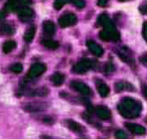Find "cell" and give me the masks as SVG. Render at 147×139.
<instances>
[{"mask_svg":"<svg viewBox=\"0 0 147 139\" xmlns=\"http://www.w3.org/2000/svg\"><path fill=\"white\" fill-rule=\"evenodd\" d=\"M142 106L141 103L137 100L129 97H125L122 99L121 103L118 105V111L124 118H136L140 115Z\"/></svg>","mask_w":147,"mask_h":139,"instance_id":"obj_1","label":"cell"},{"mask_svg":"<svg viewBox=\"0 0 147 139\" xmlns=\"http://www.w3.org/2000/svg\"><path fill=\"white\" fill-rule=\"evenodd\" d=\"M98 24L104 27V30H106L107 32L110 34L111 40L117 41L120 39V33L117 31L114 23L112 22V20L109 18L107 14H101L100 16H99Z\"/></svg>","mask_w":147,"mask_h":139,"instance_id":"obj_2","label":"cell"},{"mask_svg":"<svg viewBox=\"0 0 147 139\" xmlns=\"http://www.w3.org/2000/svg\"><path fill=\"white\" fill-rule=\"evenodd\" d=\"M94 65H95V63L92 59H83L75 65V67H74V72L77 73V74H84L87 71L92 69Z\"/></svg>","mask_w":147,"mask_h":139,"instance_id":"obj_3","label":"cell"},{"mask_svg":"<svg viewBox=\"0 0 147 139\" xmlns=\"http://www.w3.org/2000/svg\"><path fill=\"white\" fill-rule=\"evenodd\" d=\"M77 16L71 12H67L63 14L59 18V24L61 27L65 28V27H69L71 25H75L77 23Z\"/></svg>","mask_w":147,"mask_h":139,"instance_id":"obj_4","label":"cell"},{"mask_svg":"<svg viewBox=\"0 0 147 139\" xmlns=\"http://www.w3.org/2000/svg\"><path fill=\"white\" fill-rule=\"evenodd\" d=\"M30 2V0H8L5 4V11L11 12V11L19 10L22 7H25L26 4Z\"/></svg>","mask_w":147,"mask_h":139,"instance_id":"obj_5","label":"cell"},{"mask_svg":"<svg viewBox=\"0 0 147 139\" xmlns=\"http://www.w3.org/2000/svg\"><path fill=\"white\" fill-rule=\"evenodd\" d=\"M45 70H47V67H45V65H43V63H34V65H31L30 69H29L28 73H27V77H28L29 79L37 78V77L42 75L43 73L45 72Z\"/></svg>","mask_w":147,"mask_h":139,"instance_id":"obj_6","label":"cell"},{"mask_svg":"<svg viewBox=\"0 0 147 139\" xmlns=\"http://www.w3.org/2000/svg\"><path fill=\"white\" fill-rule=\"evenodd\" d=\"M49 107V104L42 102H34V103H28L24 105L23 109L26 112H37V111H42Z\"/></svg>","mask_w":147,"mask_h":139,"instance_id":"obj_7","label":"cell"},{"mask_svg":"<svg viewBox=\"0 0 147 139\" xmlns=\"http://www.w3.org/2000/svg\"><path fill=\"white\" fill-rule=\"evenodd\" d=\"M18 17L21 21H29L34 17V11L30 7H22L18 10Z\"/></svg>","mask_w":147,"mask_h":139,"instance_id":"obj_8","label":"cell"},{"mask_svg":"<svg viewBox=\"0 0 147 139\" xmlns=\"http://www.w3.org/2000/svg\"><path fill=\"white\" fill-rule=\"evenodd\" d=\"M71 88L75 89L77 92L81 93V94L85 95V96H88V95L91 94L90 88L83 82H80V81H74V82L71 83Z\"/></svg>","mask_w":147,"mask_h":139,"instance_id":"obj_9","label":"cell"},{"mask_svg":"<svg viewBox=\"0 0 147 139\" xmlns=\"http://www.w3.org/2000/svg\"><path fill=\"white\" fill-rule=\"evenodd\" d=\"M125 125L129 131H131L136 135H144L146 133V129L141 125L135 124V123H126Z\"/></svg>","mask_w":147,"mask_h":139,"instance_id":"obj_10","label":"cell"},{"mask_svg":"<svg viewBox=\"0 0 147 139\" xmlns=\"http://www.w3.org/2000/svg\"><path fill=\"white\" fill-rule=\"evenodd\" d=\"M87 45H88V47L91 51V53H92L93 55H96V57H101V55H103V53H104V51H103L102 47H101L98 43H96L93 40L87 41Z\"/></svg>","mask_w":147,"mask_h":139,"instance_id":"obj_11","label":"cell"},{"mask_svg":"<svg viewBox=\"0 0 147 139\" xmlns=\"http://www.w3.org/2000/svg\"><path fill=\"white\" fill-rule=\"evenodd\" d=\"M96 112L99 118L103 119V120H108L111 117V112L109 111V109H107L104 106H98L96 108Z\"/></svg>","mask_w":147,"mask_h":139,"instance_id":"obj_12","label":"cell"},{"mask_svg":"<svg viewBox=\"0 0 147 139\" xmlns=\"http://www.w3.org/2000/svg\"><path fill=\"white\" fill-rule=\"evenodd\" d=\"M67 125L71 131L77 133H83L85 131V128L81 124H79L78 122L74 120H67Z\"/></svg>","mask_w":147,"mask_h":139,"instance_id":"obj_13","label":"cell"},{"mask_svg":"<svg viewBox=\"0 0 147 139\" xmlns=\"http://www.w3.org/2000/svg\"><path fill=\"white\" fill-rule=\"evenodd\" d=\"M43 31L47 35H53L55 32V23L51 20H47L43 22Z\"/></svg>","mask_w":147,"mask_h":139,"instance_id":"obj_14","label":"cell"},{"mask_svg":"<svg viewBox=\"0 0 147 139\" xmlns=\"http://www.w3.org/2000/svg\"><path fill=\"white\" fill-rule=\"evenodd\" d=\"M0 32L4 35H12L15 32V28L12 24H10L8 22H5L0 27Z\"/></svg>","mask_w":147,"mask_h":139,"instance_id":"obj_15","label":"cell"},{"mask_svg":"<svg viewBox=\"0 0 147 139\" xmlns=\"http://www.w3.org/2000/svg\"><path fill=\"white\" fill-rule=\"evenodd\" d=\"M97 88H98V92L101 97H107L109 95V93H110L109 87L105 83L101 82V81L97 82Z\"/></svg>","mask_w":147,"mask_h":139,"instance_id":"obj_16","label":"cell"},{"mask_svg":"<svg viewBox=\"0 0 147 139\" xmlns=\"http://www.w3.org/2000/svg\"><path fill=\"white\" fill-rule=\"evenodd\" d=\"M115 90L116 92H121L123 90H128V91H134V87L131 84L126 82H118L115 84Z\"/></svg>","mask_w":147,"mask_h":139,"instance_id":"obj_17","label":"cell"},{"mask_svg":"<svg viewBox=\"0 0 147 139\" xmlns=\"http://www.w3.org/2000/svg\"><path fill=\"white\" fill-rule=\"evenodd\" d=\"M51 82L55 86H61L65 82V76L61 73H55L51 78Z\"/></svg>","mask_w":147,"mask_h":139,"instance_id":"obj_18","label":"cell"},{"mask_svg":"<svg viewBox=\"0 0 147 139\" xmlns=\"http://www.w3.org/2000/svg\"><path fill=\"white\" fill-rule=\"evenodd\" d=\"M34 35H35V27L30 26L26 29V31H25V33H24V36L23 37H24V40L26 41V43H31L33 37H34Z\"/></svg>","mask_w":147,"mask_h":139,"instance_id":"obj_19","label":"cell"},{"mask_svg":"<svg viewBox=\"0 0 147 139\" xmlns=\"http://www.w3.org/2000/svg\"><path fill=\"white\" fill-rule=\"evenodd\" d=\"M15 47H16V43H15V41L7 40V41H5L4 45H3V47H2L3 53H11V51H12Z\"/></svg>","mask_w":147,"mask_h":139,"instance_id":"obj_20","label":"cell"},{"mask_svg":"<svg viewBox=\"0 0 147 139\" xmlns=\"http://www.w3.org/2000/svg\"><path fill=\"white\" fill-rule=\"evenodd\" d=\"M42 45L45 47H47V49H53V51H55V49H57V47H59V43L55 40H53V39H43L42 40Z\"/></svg>","mask_w":147,"mask_h":139,"instance_id":"obj_21","label":"cell"},{"mask_svg":"<svg viewBox=\"0 0 147 139\" xmlns=\"http://www.w3.org/2000/svg\"><path fill=\"white\" fill-rule=\"evenodd\" d=\"M49 90L47 88H45V87H42V88H39V89H36V90L32 91V92L30 93V96H39V97H45L47 96V95H49Z\"/></svg>","mask_w":147,"mask_h":139,"instance_id":"obj_22","label":"cell"},{"mask_svg":"<svg viewBox=\"0 0 147 139\" xmlns=\"http://www.w3.org/2000/svg\"><path fill=\"white\" fill-rule=\"evenodd\" d=\"M69 2H71V0H55L53 7H55V9H57V10H59L61 7H63V5H65Z\"/></svg>","mask_w":147,"mask_h":139,"instance_id":"obj_23","label":"cell"},{"mask_svg":"<svg viewBox=\"0 0 147 139\" xmlns=\"http://www.w3.org/2000/svg\"><path fill=\"white\" fill-rule=\"evenodd\" d=\"M22 65L21 63H13L12 65L10 67V71L14 74H20L22 72Z\"/></svg>","mask_w":147,"mask_h":139,"instance_id":"obj_24","label":"cell"},{"mask_svg":"<svg viewBox=\"0 0 147 139\" xmlns=\"http://www.w3.org/2000/svg\"><path fill=\"white\" fill-rule=\"evenodd\" d=\"M99 36H100L101 39H103V40H105V41L111 40L110 34H109V33L107 32L106 30H104V29H103L102 31H100V33H99Z\"/></svg>","mask_w":147,"mask_h":139,"instance_id":"obj_25","label":"cell"},{"mask_svg":"<svg viewBox=\"0 0 147 139\" xmlns=\"http://www.w3.org/2000/svg\"><path fill=\"white\" fill-rule=\"evenodd\" d=\"M71 2L73 3L74 5H76V6L80 9H82L85 7V1L84 0H71Z\"/></svg>","mask_w":147,"mask_h":139,"instance_id":"obj_26","label":"cell"},{"mask_svg":"<svg viewBox=\"0 0 147 139\" xmlns=\"http://www.w3.org/2000/svg\"><path fill=\"white\" fill-rule=\"evenodd\" d=\"M115 137L117 139H127V134L123 130H117L115 133Z\"/></svg>","mask_w":147,"mask_h":139,"instance_id":"obj_27","label":"cell"},{"mask_svg":"<svg viewBox=\"0 0 147 139\" xmlns=\"http://www.w3.org/2000/svg\"><path fill=\"white\" fill-rule=\"evenodd\" d=\"M142 35L143 38L145 39V41L147 43V21H144L142 25Z\"/></svg>","mask_w":147,"mask_h":139,"instance_id":"obj_28","label":"cell"},{"mask_svg":"<svg viewBox=\"0 0 147 139\" xmlns=\"http://www.w3.org/2000/svg\"><path fill=\"white\" fill-rule=\"evenodd\" d=\"M139 11H140L142 14H147V1H144V2L139 6Z\"/></svg>","mask_w":147,"mask_h":139,"instance_id":"obj_29","label":"cell"},{"mask_svg":"<svg viewBox=\"0 0 147 139\" xmlns=\"http://www.w3.org/2000/svg\"><path fill=\"white\" fill-rule=\"evenodd\" d=\"M113 71H114V65L110 63H106V65H105V72L106 73H112Z\"/></svg>","mask_w":147,"mask_h":139,"instance_id":"obj_30","label":"cell"},{"mask_svg":"<svg viewBox=\"0 0 147 139\" xmlns=\"http://www.w3.org/2000/svg\"><path fill=\"white\" fill-rule=\"evenodd\" d=\"M139 61H140V63H142L143 65H145V67H147V55H142V57H140V59H139Z\"/></svg>","mask_w":147,"mask_h":139,"instance_id":"obj_31","label":"cell"},{"mask_svg":"<svg viewBox=\"0 0 147 139\" xmlns=\"http://www.w3.org/2000/svg\"><path fill=\"white\" fill-rule=\"evenodd\" d=\"M142 93H143V96L147 99V85H143L142 87Z\"/></svg>","mask_w":147,"mask_h":139,"instance_id":"obj_32","label":"cell"},{"mask_svg":"<svg viewBox=\"0 0 147 139\" xmlns=\"http://www.w3.org/2000/svg\"><path fill=\"white\" fill-rule=\"evenodd\" d=\"M107 2H108V0H98V5L99 6H105Z\"/></svg>","mask_w":147,"mask_h":139,"instance_id":"obj_33","label":"cell"},{"mask_svg":"<svg viewBox=\"0 0 147 139\" xmlns=\"http://www.w3.org/2000/svg\"><path fill=\"white\" fill-rule=\"evenodd\" d=\"M39 139H53V138H51V136H47V135H41L39 137Z\"/></svg>","mask_w":147,"mask_h":139,"instance_id":"obj_34","label":"cell"},{"mask_svg":"<svg viewBox=\"0 0 147 139\" xmlns=\"http://www.w3.org/2000/svg\"><path fill=\"white\" fill-rule=\"evenodd\" d=\"M4 17H5V13L3 12V11H0V21L2 20Z\"/></svg>","mask_w":147,"mask_h":139,"instance_id":"obj_35","label":"cell"},{"mask_svg":"<svg viewBox=\"0 0 147 139\" xmlns=\"http://www.w3.org/2000/svg\"><path fill=\"white\" fill-rule=\"evenodd\" d=\"M119 1H121V2H122V1H125V0H119Z\"/></svg>","mask_w":147,"mask_h":139,"instance_id":"obj_36","label":"cell"}]
</instances>
